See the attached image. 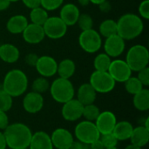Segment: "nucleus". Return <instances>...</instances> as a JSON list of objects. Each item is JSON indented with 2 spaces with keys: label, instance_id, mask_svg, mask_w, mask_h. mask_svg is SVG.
<instances>
[{
  "label": "nucleus",
  "instance_id": "1",
  "mask_svg": "<svg viewBox=\"0 0 149 149\" xmlns=\"http://www.w3.org/2000/svg\"><path fill=\"white\" fill-rule=\"evenodd\" d=\"M7 148L10 149L28 148L32 133L30 127L23 123L9 124L3 130Z\"/></svg>",
  "mask_w": 149,
  "mask_h": 149
},
{
  "label": "nucleus",
  "instance_id": "2",
  "mask_svg": "<svg viewBox=\"0 0 149 149\" xmlns=\"http://www.w3.org/2000/svg\"><path fill=\"white\" fill-rule=\"evenodd\" d=\"M117 23V34L124 40H132L139 37L144 30L141 17L134 13L122 15Z\"/></svg>",
  "mask_w": 149,
  "mask_h": 149
},
{
  "label": "nucleus",
  "instance_id": "3",
  "mask_svg": "<svg viewBox=\"0 0 149 149\" xmlns=\"http://www.w3.org/2000/svg\"><path fill=\"white\" fill-rule=\"evenodd\" d=\"M28 88V78L20 69L9 71L3 79V89L12 98L23 95Z\"/></svg>",
  "mask_w": 149,
  "mask_h": 149
},
{
  "label": "nucleus",
  "instance_id": "4",
  "mask_svg": "<svg viewBox=\"0 0 149 149\" xmlns=\"http://www.w3.org/2000/svg\"><path fill=\"white\" fill-rule=\"evenodd\" d=\"M50 93L52 98L58 103L64 104L74 98L75 90L70 79L58 78L50 85Z\"/></svg>",
  "mask_w": 149,
  "mask_h": 149
},
{
  "label": "nucleus",
  "instance_id": "5",
  "mask_svg": "<svg viewBox=\"0 0 149 149\" xmlns=\"http://www.w3.org/2000/svg\"><path fill=\"white\" fill-rule=\"evenodd\" d=\"M126 62L132 72H139L147 67L149 63L148 49L142 45H134L129 48Z\"/></svg>",
  "mask_w": 149,
  "mask_h": 149
},
{
  "label": "nucleus",
  "instance_id": "6",
  "mask_svg": "<svg viewBox=\"0 0 149 149\" xmlns=\"http://www.w3.org/2000/svg\"><path fill=\"white\" fill-rule=\"evenodd\" d=\"M89 84L93 87L97 93H107L114 89L116 82L108 72L94 71L90 76Z\"/></svg>",
  "mask_w": 149,
  "mask_h": 149
},
{
  "label": "nucleus",
  "instance_id": "7",
  "mask_svg": "<svg viewBox=\"0 0 149 149\" xmlns=\"http://www.w3.org/2000/svg\"><path fill=\"white\" fill-rule=\"evenodd\" d=\"M74 135L77 141L90 145L100 136L94 122L83 120L77 124L74 128Z\"/></svg>",
  "mask_w": 149,
  "mask_h": 149
},
{
  "label": "nucleus",
  "instance_id": "8",
  "mask_svg": "<svg viewBox=\"0 0 149 149\" xmlns=\"http://www.w3.org/2000/svg\"><path fill=\"white\" fill-rule=\"evenodd\" d=\"M79 44L84 52L87 53H95L102 46V38L97 31L90 29L82 31L79 37Z\"/></svg>",
  "mask_w": 149,
  "mask_h": 149
},
{
  "label": "nucleus",
  "instance_id": "9",
  "mask_svg": "<svg viewBox=\"0 0 149 149\" xmlns=\"http://www.w3.org/2000/svg\"><path fill=\"white\" fill-rule=\"evenodd\" d=\"M45 35L52 39H59L67 32V25L59 17H49L42 25Z\"/></svg>",
  "mask_w": 149,
  "mask_h": 149
},
{
  "label": "nucleus",
  "instance_id": "10",
  "mask_svg": "<svg viewBox=\"0 0 149 149\" xmlns=\"http://www.w3.org/2000/svg\"><path fill=\"white\" fill-rule=\"evenodd\" d=\"M107 72L115 82L120 83H124L132 76V70L127 64L126 60L123 59L113 60Z\"/></svg>",
  "mask_w": 149,
  "mask_h": 149
},
{
  "label": "nucleus",
  "instance_id": "11",
  "mask_svg": "<svg viewBox=\"0 0 149 149\" xmlns=\"http://www.w3.org/2000/svg\"><path fill=\"white\" fill-rule=\"evenodd\" d=\"M84 106L77 100L72 99L63 104L61 109V115L66 121H77L82 117Z\"/></svg>",
  "mask_w": 149,
  "mask_h": 149
},
{
  "label": "nucleus",
  "instance_id": "12",
  "mask_svg": "<svg viewBox=\"0 0 149 149\" xmlns=\"http://www.w3.org/2000/svg\"><path fill=\"white\" fill-rule=\"evenodd\" d=\"M125 48V40L118 34L106 38L104 43V50L105 53H107L110 58H118L123 53Z\"/></svg>",
  "mask_w": 149,
  "mask_h": 149
},
{
  "label": "nucleus",
  "instance_id": "13",
  "mask_svg": "<svg viewBox=\"0 0 149 149\" xmlns=\"http://www.w3.org/2000/svg\"><path fill=\"white\" fill-rule=\"evenodd\" d=\"M116 123H117V118L115 114L110 111L101 112L94 122L100 134L113 133Z\"/></svg>",
  "mask_w": 149,
  "mask_h": 149
},
{
  "label": "nucleus",
  "instance_id": "14",
  "mask_svg": "<svg viewBox=\"0 0 149 149\" xmlns=\"http://www.w3.org/2000/svg\"><path fill=\"white\" fill-rule=\"evenodd\" d=\"M53 148L57 149H70L74 141L72 133L65 128H57L51 135Z\"/></svg>",
  "mask_w": 149,
  "mask_h": 149
},
{
  "label": "nucleus",
  "instance_id": "15",
  "mask_svg": "<svg viewBox=\"0 0 149 149\" xmlns=\"http://www.w3.org/2000/svg\"><path fill=\"white\" fill-rule=\"evenodd\" d=\"M35 68L40 76L45 78H50L57 73L58 62L51 56L44 55L38 58Z\"/></svg>",
  "mask_w": 149,
  "mask_h": 149
},
{
  "label": "nucleus",
  "instance_id": "16",
  "mask_svg": "<svg viewBox=\"0 0 149 149\" xmlns=\"http://www.w3.org/2000/svg\"><path fill=\"white\" fill-rule=\"evenodd\" d=\"M44 98L42 94L35 93V92H30L25 94L23 100V107L25 112L28 113H37L40 112L44 107Z\"/></svg>",
  "mask_w": 149,
  "mask_h": 149
},
{
  "label": "nucleus",
  "instance_id": "17",
  "mask_svg": "<svg viewBox=\"0 0 149 149\" xmlns=\"http://www.w3.org/2000/svg\"><path fill=\"white\" fill-rule=\"evenodd\" d=\"M23 38L27 44L37 45L42 42L45 37L42 25L35 24H28L26 28L22 32Z\"/></svg>",
  "mask_w": 149,
  "mask_h": 149
},
{
  "label": "nucleus",
  "instance_id": "18",
  "mask_svg": "<svg viewBox=\"0 0 149 149\" xmlns=\"http://www.w3.org/2000/svg\"><path fill=\"white\" fill-rule=\"evenodd\" d=\"M79 14V9L76 4L68 3L61 7L59 17L67 26H72L77 24Z\"/></svg>",
  "mask_w": 149,
  "mask_h": 149
},
{
  "label": "nucleus",
  "instance_id": "19",
  "mask_svg": "<svg viewBox=\"0 0 149 149\" xmlns=\"http://www.w3.org/2000/svg\"><path fill=\"white\" fill-rule=\"evenodd\" d=\"M51 136L44 132L38 131L32 134L31 140L29 145V149H53Z\"/></svg>",
  "mask_w": 149,
  "mask_h": 149
},
{
  "label": "nucleus",
  "instance_id": "20",
  "mask_svg": "<svg viewBox=\"0 0 149 149\" xmlns=\"http://www.w3.org/2000/svg\"><path fill=\"white\" fill-rule=\"evenodd\" d=\"M97 98V93L89 83L82 84L77 91V100L83 105L93 104Z\"/></svg>",
  "mask_w": 149,
  "mask_h": 149
},
{
  "label": "nucleus",
  "instance_id": "21",
  "mask_svg": "<svg viewBox=\"0 0 149 149\" xmlns=\"http://www.w3.org/2000/svg\"><path fill=\"white\" fill-rule=\"evenodd\" d=\"M28 19L24 15H14L6 23V30L11 34H20L28 25Z\"/></svg>",
  "mask_w": 149,
  "mask_h": 149
},
{
  "label": "nucleus",
  "instance_id": "22",
  "mask_svg": "<svg viewBox=\"0 0 149 149\" xmlns=\"http://www.w3.org/2000/svg\"><path fill=\"white\" fill-rule=\"evenodd\" d=\"M20 52L17 46L11 44H3L0 45V59L5 63L12 64L18 60Z\"/></svg>",
  "mask_w": 149,
  "mask_h": 149
},
{
  "label": "nucleus",
  "instance_id": "23",
  "mask_svg": "<svg viewBox=\"0 0 149 149\" xmlns=\"http://www.w3.org/2000/svg\"><path fill=\"white\" fill-rule=\"evenodd\" d=\"M129 140L131 141V144L142 148L148 143L149 130H148L143 125L134 127Z\"/></svg>",
  "mask_w": 149,
  "mask_h": 149
},
{
  "label": "nucleus",
  "instance_id": "24",
  "mask_svg": "<svg viewBox=\"0 0 149 149\" xmlns=\"http://www.w3.org/2000/svg\"><path fill=\"white\" fill-rule=\"evenodd\" d=\"M134 130L133 125L127 120H122V121H117L114 129L113 131V134L114 136L117 138V140L120 141H127L130 139L132 132Z\"/></svg>",
  "mask_w": 149,
  "mask_h": 149
},
{
  "label": "nucleus",
  "instance_id": "25",
  "mask_svg": "<svg viewBox=\"0 0 149 149\" xmlns=\"http://www.w3.org/2000/svg\"><path fill=\"white\" fill-rule=\"evenodd\" d=\"M76 65L73 60L70 58H65L58 64L57 73L59 78L70 79L75 73Z\"/></svg>",
  "mask_w": 149,
  "mask_h": 149
},
{
  "label": "nucleus",
  "instance_id": "26",
  "mask_svg": "<svg viewBox=\"0 0 149 149\" xmlns=\"http://www.w3.org/2000/svg\"><path fill=\"white\" fill-rule=\"evenodd\" d=\"M134 107L141 112L149 110V90L143 88L139 93L134 95L133 98Z\"/></svg>",
  "mask_w": 149,
  "mask_h": 149
},
{
  "label": "nucleus",
  "instance_id": "27",
  "mask_svg": "<svg viewBox=\"0 0 149 149\" xmlns=\"http://www.w3.org/2000/svg\"><path fill=\"white\" fill-rule=\"evenodd\" d=\"M99 33L104 38H108L112 35L117 34V23L113 19L108 18L100 24Z\"/></svg>",
  "mask_w": 149,
  "mask_h": 149
},
{
  "label": "nucleus",
  "instance_id": "28",
  "mask_svg": "<svg viewBox=\"0 0 149 149\" xmlns=\"http://www.w3.org/2000/svg\"><path fill=\"white\" fill-rule=\"evenodd\" d=\"M48 17H49V16H48L47 10H45L41 6H38V7H36V8H33L31 10L30 19L32 24L43 25Z\"/></svg>",
  "mask_w": 149,
  "mask_h": 149
},
{
  "label": "nucleus",
  "instance_id": "29",
  "mask_svg": "<svg viewBox=\"0 0 149 149\" xmlns=\"http://www.w3.org/2000/svg\"><path fill=\"white\" fill-rule=\"evenodd\" d=\"M112 60L111 58L107 53L98 54L93 60V66L95 71L99 72H107Z\"/></svg>",
  "mask_w": 149,
  "mask_h": 149
},
{
  "label": "nucleus",
  "instance_id": "30",
  "mask_svg": "<svg viewBox=\"0 0 149 149\" xmlns=\"http://www.w3.org/2000/svg\"><path fill=\"white\" fill-rule=\"evenodd\" d=\"M125 85V89L126 91L130 93V94H136L137 93H139L141 90H142L144 88L143 85L141 84V82L138 79L137 77H130L128 79H127L124 82Z\"/></svg>",
  "mask_w": 149,
  "mask_h": 149
},
{
  "label": "nucleus",
  "instance_id": "31",
  "mask_svg": "<svg viewBox=\"0 0 149 149\" xmlns=\"http://www.w3.org/2000/svg\"><path fill=\"white\" fill-rule=\"evenodd\" d=\"M100 113V108L93 103V104L84 106L82 117H84L86 120L93 122L96 120V119L98 118Z\"/></svg>",
  "mask_w": 149,
  "mask_h": 149
},
{
  "label": "nucleus",
  "instance_id": "32",
  "mask_svg": "<svg viewBox=\"0 0 149 149\" xmlns=\"http://www.w3.org/2000/svg\"><path fill=\"white\" fill-rule=\"evenodd\" d=\"M49 88H50V83H49L48 79L42 76L35 79L31 85L32 92H35V93H38L40 94L47 92L49 90Z\"/></svg>",
  "mask_w": 149,
  "mask_h": 149
},
{
  "label": "nucleus",
  "instance_id": "33",
  "mask_svg": "<svg viewBox=\"0 0 149 149\" xmlns=\"http://www.w3.org/2000/svg\"><path fill=\"white\" fill-rule=\"evenodd\" d=\"M12 104V97L10 94H8L3 88L0 89V110L6 113L11 109Z\"/></svg>",
  "mask_w": 149,
  "mask_h": 149
},
{
  "label": "nucleus",
  "instance_id": "34",
  "mask_svg": "<svg viewBox=\"0 0 149 149\" xmlns=\"http://www.w3.org/2000/svg\"><path fill=\"white\" fill-rule=\"evenodd\" d=\"M77 24H79V28L82 31L90 30V29H93V19L87 13L79 14V17L78 18Z\"/></svg>",
  "mask_w": 149,
  "mask_h": 149
},
{
  "label": "nucleus",
  "instance_id": "35",
  "mask_svg": "<svg viewBox=\"0 0 149 149\" xmlns=\"http://www.w3.org/2000/svg\"><path fill=\"white\" fill-rule=\"evenodd\" d=\"M100 140L101 141L105 149L117 147L118 142H119V141L117 140V138L114 136V134L113 133L106 134H100Z\"/></svg>",
  "mask_w": 149,
  "mask_h": 149
},
{
  "label": "nucleus",
  "instance_id": "36",
  "mask_svg": "<svg viewBox=\"0 0 149 149\" xmlns=\"http://www.w3.org/2000/svg\"><path fill=\"white\" fill-rule=\"evenodd\" d=\"M64 0H40V6L45 10H55L62 6Z\"/></svg>",
  "mask_w": 149,
  "mask_h": 149
},
{
  "label": "nucleus",
  "instance_id": "37",
  "mask_svg": "<svg viewBox=\"0 0 149 149\" xmlns=\"http://www.w3.org/2000/svg\"><path fill=\"white\" fill-rule=\"evenodd\" d=\"M140 17L145 20L149 19V0H143L138 8Z\"/></svg>",
  "mask_w": 149,
  "mask_h": 149
},
{
  "label": "nucleus",
  "instance_id": "38",
  "mask_svg": "<svg viewBox=\"0 0 149 149\" xmlns=\"http://www.w3.org/2000/svg\"><path fill=\"white\" fill-rule=\"evenodd\" d=\"M138 72V79L141 82L143 86H149V68L148 66L141 69Z\"/></svg>",
  "mask_w": 149,
  "mask_h": 149
},
{
  "label": "nucleus",
  "instance_id": "39",
  "mask_svg": "<svg viewBox=\"0 0 149 149\" xmlns=\"http://www.w3.org/2000/svg\"><path fill=\"white\" fill-rule=\"evenodd\" d=\"M38 56L36 54V53H28L25 55V58H24V61L26 63L27 65L29 66H33L35 67L36 65V63L38 61Z\"/></svg>",
  "mask_w": 149,
  "mask_h": 149
},
{
  "label": "nucleus",
  "instance_id": "40",
  "mask_svg": "<svg viewBox=\"0 0 149 149\" xmlns=\"http://www.w3.org/2000/svg\"><path fill=\"white\" fill-rule=\"evenodd\" d=\"M9 118L5 112H3L0 110V131L4 130L6 127L9 125Z\"/></svg>",
  "mask_w": 149,
  "mask_h": 149
},
{
  "label": "nucleus",
  "instance_id": "41",
  "mask_svg": "<svg viewBox=\"0 0 149 149\" xmlns=\"http://www.w3.org/2000/svg\"><path fill=\"white\" fill-rule=\"evenodd\" d=\"M23 3L29 9H33L40 6V0H21Z\"/></svg>",
  "mask_w": 149,
  "mask_h": 149
},
{
  "label": "nucleus",
  "instance_id": "42",
  "mask_svg": "<svg viewBox=\"0 0 149 149\" xmlns=\"http://www.w3.org/2000/svg\"><path fill=\"white\" fill-rule=\"evenodd\" d=\"M99 7H100V11H102L104 13H107L112 10V5H111L110 2H108L107 0H106L104 2H102L101 3H100Z\"/></svg>",
  "mask_w": 149,
  "mask_h": 149
},
{
  "label": "nucleus",
  "instance_id": "43",
  "mask_svg": "<svg viewBox=\"0 0 149 149\" xmlns=\"http://www.w3.org/2000/svg\"><path fill=\"white\" fill-rule=\"evenodd\" d=\"M70 149H90V146L88 144L76 141H73Z\"/></svg>",
  "mask_w": 149,
  "mask_h": 149
},
{
  "label": "nucleus",
  "instance_id": "44",
  "mask_svg": "<svg viewBox=\"0 0 149 149\" xmlns=\"http://www.w3.org/2000/svg\"><path fill=\"white\" fill-rule=\"evenodd\" d=\"M89 146H90V149H105L102 142H101V141L100 140V138L98 140L94 141Z\"/></svg>",
  "mask_w": 149,
  "mask_h": 149
},
{
  "label": "nucleus",
  "instance_id": "45",
  "mask_svg": "<svg viewBox=\"0 0 149 149\" xmlns=\"http://www.w3.org/2000/svg\"><path fill=\"white\" fill-rule=\"evenodd\" d=\"M10 4V2L9 0H0V11L7 10Z\"/></svg>",
  "mask_w": 149,
  "mask_h": 149
},
{
  "label": "nucleus",
  "instance_id": "46",
  "mask_svg": "<svg viewBox=\"0 0 149 149\" xmlns=\"http://www.w3.org/2000/svg\"><path fill=\"white\" fill-rule=\"evenodd\" d=\"M6 148H7V144L3 133L0 131V149H6Z\"/></svg>",
  "mask_w": 149,
  "mask_h": 149
},
{
  "label": "nucleus",
  "instance_id": "47",
  "mask_svg": "<svg viewBox=\"0 0 149 149\" xmlns=\"http://www.w3.org/2000/svg\"><path fill=\"white\" fill-rule=\"evenodd\" d=\"M78 3L81 6H86L90 3V0H78Z\"/></svg>",
  "mask_w": 149,
  "mask_h": 149
},
{
  "label": "nucleus",
  "instance_id": "48",
  "mask_svg": "<svg viewBox=\"0 0 149 149\" xmlns=\"http://www.w3.org/2000/svg\"><path fill=\"white\" fill-rule=\"evenodd\" d=\"M124 149H142V148H139V147H137V146H134V145H133V144H130V145L127 146V147H126Z\"/></svg>",
  "mask_w": 149,
  "mask_h": 149
},
{
  "label": "nucleus",
  "instance_id": "49",
  "mask_svg": "<svg viewBox=\"0 0 149 149\" xmlns=\"http://www.w3.org/2000/svg\"><path fill=\"white\" fill-rule=\"evenodd\" d=\"M104 1H106V0H90V3H93V4L99 5L100 3H101L104 2Z\"/></svg>",
  "mask_w": 149,
  "mask_h": 149
},
{
  "label": "nucleus",
  "instance_id": "50",
  "mask_svg": "<svg viewBox=\"0 0 149 149\" xmlns=\"http://www.w3.org/2000/svg\"><path fill=\"white\" fill-rule=\"evenodd\" d=\"M148 122H149V117H148L147 119H146V120H145V124L143 125L148 130H149V126H148Z\"/></svg>",
  "mask_w": 149,
  "mask_h": 149
},
{
  "label": "nucleus",
  "instance_id": "51",
  "mask_svg": "<svg viewBox=\"0 0 149 149\" xmlns=\"http://www.w3.org/2000/svg\"><path fill=\"white\" fill-rule=\"evenodd\" d=\"M10 3H15V2H17V1H19V0H9Z\"/></svg>",
  "mask_w": 149,
  "mask_h": 149
},
{
  "label": "nucleus",
  "instance_id": "52",
  "mask_svg": "<svg viewBox=\"0 0 149 149\" xmlns=\"http://www.w3.org/2000/svg\"><path fill=\"white\" fill-rule=\"evenodd\" d=\"M106 149H119L117 147H114V148H106Z\"/></svg>",
  "mask_w": 149,
  "mask_h": 149
},
{
  "label": "nucleus",
  "instance_id": "53",
  "mask_svg": "<svg viewBox=\"0 0 149 149\" xmlns=\"http://www.w3.org/2000/svg\"><path fill=\"white\" fill-rule=\"evenodd\" d=\"M23 149H29V148H23Z\"/></svg>",
  "mask_w": 149,
  "mask_h": 149
}]
</instances>
